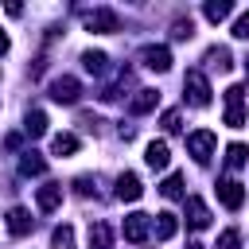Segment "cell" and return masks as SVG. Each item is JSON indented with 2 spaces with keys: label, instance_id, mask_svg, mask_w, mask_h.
<instances>
[{
  "label": "cell",
  "instance_id": "obj_1",
  "mask_svg": "<svg viewBox=\"0 0 249 249\" xmlns=\"http://www.w3.org/2000/svg\"><path fill=\"white\" fill-rule=\"evenodd\" d=\"M82 23H86V31H101V35L121 31L117 12H109V8H93V12H86V16H82Z\"/></svg>",
  "mask_w": 249,
  "mask_h": 249
},
{
  "label": "cell",
  "instance_id": "obj_2",
  "mask_svg": "<svg viewBox=\"0 0 249 249\" xmlns=\"http://www.w3.org/2000/svg\"><path fill=\"white\" fill-rule=\"evenodd\" d=\"M183 89H187V97H191V105H210V82L198 74V70H187V78H183Z\"/></svg>",
  "mask_w": 249,
  "mask_h": 249
},
{
  "label": "cell",
  "instance_id": "obj_3",
  "mask_svg": "<svg viewBox=\"0 0 249 249\" xmlns=\"http://www.w3.org/2000/svg\"><path fill=\"white\" fill-rule=\"evenodd\" d=\"M187 152H191L198 163H206V160L214 156V132H210V128H198V132H191V136H187Z\"/></svg>",
  "mask_w": 249,
  "mask_h": 249
},
{
  "label": "cell",
  "instance_id": "obj_4",
  "mask_svg": "<svg viewBox=\"0 0 249 249\" xmlns=\"http://www.w3.org/2000/svg\"><path fill=\"white\" fill-rule=\"evenodd\" d=\"M140 62H144L148 70L163 74V70H171V51H167V47H144V51H140Z\"/></svg>",
  "mask_w": 249,
  "mask_h": 249
},
{
  "label": "cell",
  "instance_id": "obj_5",
  "mask_svg": "<svg viewBox=\"0 0 249 249\" xmlns=\"http://www.w3.org/2000/svg\"><path fill=\"white\" fill-rule=\"evenodd\" d=\"M148 230H152L148 214H128V218H124V241L140 245V241H148Z\"/></svg>",
  "mask_w": 249,
  "mask_h": 249
},
{
  "label": "cell",
  "instance_id": "obj_6",
  "mask_svg": "<svg viewBox=\"0 0 249 249\" xmlns=\"http://www.w3.org/2000/svg\"><path fill=\"white\" fill-rule=\"evenodd\" d=\"M51 97L54 101H78V78H70V74H62V78H54L51 82Z\"/></svg>",
  "mask_w": 249,
  "mask_h": 249
},
{
  "label": "cell",
  "instance_id": "obj_7",
  "mask_svg": "<svg viewBox=\"0 0 249 249\" xmlns=\"http://www.w3.org/2000/svg\"><path fill=\"white\" fill-rule=\"evenodd\" d=\"M218 198H222L230 210H237V206L245 202V187H241L237 179H222V183H218Z\"/></svg>",
  "mask_w": 249,
  "mask_h": 249
},
{
  "label": "cell",
  "instance_id": "obj_8",
  "mask_svg": "<svg viewBox=\"0 0 249 249\" xmlns=\"http://www.w3.org/2000/svg\"><path fill=\"white\" fill-rule=\"evenodd\" d=\"M35 202H39V210H47V214L58 210V206H62V187H58V183H43V187L35 191Z\"/></svg>",
  "mask_w": 249,
  "mask_h": 249
},
{
  "label": "cell",
  "instance_id": "obj_9",
  "mask_svg": "<svg viewBox=\"0 0 249 249\" xmlns=\"http://www.w3.org/2000/svg\"><path fill=\"white\" fill-rule=\"evenodd\" d=\"M140 195H144V187H140V179H136L132 171H124V175L117 179V198H121V202H136Z\"/></svg>",
  "mask_w": 249,
  "mask_h": 249
},
{
  "label": "cell",
  "instance_id": "obj_10",
  "mask_svg": "<svg viewBox=\"0 0 249 249\" xmlns=\"http://www.w3.org/2000/svg\"><path fill=\"white\" fill-rule=\"evenodd\" d=\"M144 160H148V167L163 171V167L171 163V152H167V144H163V140H152V144H148V152H144Z\"/></svg>",
  "mask_w": 249,
  "mask_h": 249
},
{
  "label": "cell",
  "instance_id": "obj_11",
  "mask_svg": "<svg viewBox=\"0 0 249 249\" xmlns=\"http://www.w3.org/2000/svg\"><path fill=\"white\" fill-rule=\"evenodd\" d=\"M156 105H160V89H136V97L128 101L132 113H152Z\"/></svg>",
  "mask_w": 249,
  "mask_h": 249
},
{
  "label": "cell",
  "instance_id": "obj_12",
  "mask_svg": "<svg viewBox=\"0 0 249 249\" xmlns=\"http://www.w3.org/2000/svg\"><path fill=\"white\" fill-rule=\"evenodd\" d=\"M187 222H191L195 230L210 226V210H206V202H202V198H187Z\"/></svg>",
  "mask_w": 249,
  "mask_h": 249
},
{
  "label": "cell",
  "instance_id": "obj_13",
  "mask_svg": "<svg viewBox=\"0 0 249 249\" xmlns=\"http://www.w3.org/2000/svg\"><path fill=\"white\" fill-rule=\"evenodd\" d=\"M8 230H12L16 237H23V233L31 230V214H27L23 206H12V210H8Z\"/></svg>",
  "mask_w": 249,
  "mask_h": 249
},
{
  "label": "cell",
  "instance_id": "obj_14",
  "mask_svg": "<svg viewBox=\"0 0 249 249\" xmlns=\"http://www.w3.org/2000/svg\"><path fill=\"white\" fill-rule=\"evenodd\" d=\"M113 245V230L105 222H93L89 226V249H109Z\"/></svg>",
  "mask_w": 249,
  "mask_h": 249
},
{
  "label": "cell",
  "instance_id": "obj_15",
  "mask_svg": "<svg viewBox=\"0 0 249 249\" xmlns=\"http://www.w3.org/2000/svg\"><path fill=\"white\" fill-rule=\"evenodd\" d=\"M175 230H179V222H175V214H171V210H163V214H156V237H160V241H167V237H175Z\"/></svg>",
  "mask_w": 249,
  "mask_h": 249
},
{
  "label": "cell",
  "instance_id": "obj_16",
  "mask_svg": "<svg viewBox=\"0 0 249 249\" xmlns=\"http://www.w3.org/2000/svg\"><path fill=\"white\" fill-rule=\"evenodd\" d=\"M230 12H233V4H230V0H210V4L202 8V16H206L210 23H222V19L230 16Z\"/></svg>",
  "mask_w": 249,
  "mask_h": 249
},
{
  "label": "cell",
  "instance_id": "obj_17",
  "mask_svg": "<svg viewBox=\"0 0 249 249\" xmlns=\"http://www.w3.org/2000/svg\"><path fill=\"white\" fill-rule=\"evenodd\" d=\"M82 66H86L89 74H97V78H101V74L109 70V58H105L101 51H86V54H82Z\"/></svg>",
  "mask_w": 249,
  "mask_h": 249
},
{
  "label": "cell",
  "instance_id": "obj_18",
  "mask_svg": "<svg viewBox=\"0 0 249 249\" xmlns=\"http://www.w3.org/2000/svg\"><path fill=\"white\" fill-rule=\"evenodd\" d=\"M51 148H54V156H74V152H78V136H74V132H58V136L51 140Z\"/></svg>",
  "mask_w": 249,
  "mask_h": 249
},
{
  "label": "cell",
  "instance_id": "obj_19",
  "mask_svg": "<svg viewBox=\"0 0 249 249\" xmlns=\"http://www.w3.org/2000/svg\"><path fill=\"white\" fill-rule=\"evenodd\" d=\"M19 171H23V175H43V171H47V160H43L39 152H23Z\"/></svg>",
  "mask_w": 249,
  "mask_h": 249
},
{
  "label": "cell",
  "instance_id": "obj_20",
  "mask_svg": "<svg viewBox=\"0 0 249 249\" xmlns=\"http://www.w3.org/2000/svg\"><path fill=\"white\" fill-rule=\"evenodd\" d=\"M23 132H27V136H43V132H47V113H43V109H31Z\"/></svg>",
  "mask_w": 249,
  "mask_h": 249
},
{
  "label": "cell",
  "instance_id": "obj_21",
  "mask_svg": "<svg viewBox=\"0 0 249 249\" xmlns=\"http://www.w3.org/2000/svg\"><path fill=\"white\" fill-rule=\"evenodd\" d=\"M206 62H210V66H218V70H230V66H233V58H230V51H226V47H214V51L206 54Z\"/></svg>",
  "mask_w": 249,
  "mask_h": 249
},
{
  "label": "cell",
  "instance_id": "obj_22",
  "mask_svg": "<svg viewBox=\"0 0 249 249\" xmlns=\"http://www.w3.org/2000/svg\"><path fill=\"white\" fill-rule=\"evenodd\" d=\"M245 160H249V148H245V144H230V148H226V163H230V167H241Z\"/></svg>",
  "mask_w": 249,
  "mask_h": 249
},
{
  "label": "cell",
  "instance_id": "obj_23",
  "mask_svg": "<svg viewBox=\"0 0 249 249\" xmlns=\"http://www.w3.org/2000/svg\"><path fill=\"white\" fill-rule=\"evenodd\" d=\"M160 191H163V198H183V175H167Z\"/></svg>",
  "mask_w": 249,
  "mask_h": 249
},
{
  "label": "cell",
  "instance_id": "obj_24",
  "mask_svg": "<svg viewBox=\"0 0 249 249\" xmlns=\"http://www.w3.org/2000/svg\"><path fill=\"white\" fill-rule=\"evenodd\" d=\"M51 241H54V249H74V230L70 226H58L51 233Z\"/></svg>",
  "mask_w": 249,
  "mask_h": 249
},
{
  "label": "cell",
  "instance_id": "obj_25",
  "mask_svg": "<svg viewBox=\"0 0 249 249\" xmlns=\"http://www.w3.org/2000/svg\"><path fill=\"white\" fill-rule=\"evenodd\" d=\"M226 124H230V128H241V124H245V109H241V105H226Z\"/></svg>",
  "mask_w": 249,
  "mask_h": 249
},
{
  "label": "cell",
  "instance_id": "obj_26",
  "mask_svg": "<svg viewBox=\"0 0 249 249\" xmlns=\"http://www.w3.org/2000/svg\"><path fill=\"white\" fill-rule=\"evenodd\" d=\"M214 249H241V237H237V230H226L222 237H218V245Z\"/></svg>",
  "mask_w": 249,
  "mask_h": 249
},
{
  "label": "cell",
  "instance_id": "obj_27",
  "mask_svg": "<svg viewBox=\"0 0 249 249\" xmlns=\"http://www.w3.org/2000/svg\"><path fill=\"white\" fill-rule=\"evenodd\" d=\"M233 35H237V39H249V12H241V16L233 19Z\"/></svg>",
  "mask_w": 249,
  "mask_h": 249
},
{
  "label": "cell",
  "instance_id": "obj_28",
  "mask_svg": "<svg viewBox=\"0 0 249 249\" xmlns=\"http://www.w3.org/2000/svg\"><path fill=\"white\" fill-rule=\"evenodd\" d=\"M241 97H245V86H230L226 89V105H241Z\"/></svg>",
  "mask_w": 249,
  "mask_h": 249
},
{
  "label": "cell",
  "instance_id": "obj_29",
  "mask_svg": "<svg viewBox=\"0 0 249 249\" xmlns=\"http://www.w3.org/2000/svg\"><path fill=\"white\" fill-rule=\"evenodd\" d=\"M160 124H163V128H167V132H179V113H175V109H167V113H163V121H160Z\"/></svg>",
  "mask_w": 249,
  "mask_h": 249
},
{
  "label": "cell",
  "instance_id": "obj_30",
  "mask_svg": "<svg viewBox=\"0 0 249 249\" xmlns=\"http://www.w3.org/2000/svg\"><path fill=\"white\" fill-rule=\"evenodd\" d=\"M171 35H175V39H187V35H191V19H179V23H175V31H171Z\"/></svg>",
  "mask_w": 249,
  "mask_h": 249
},
{
  "label": "cell",
  "instance_id": "obj_31",
  "mask_svg": "<svg viewBox=\"0 0 249 249\" xmlns=\"http://www.w3.org/2000/svg\"><path fill=\"white\" fill-rule=\"evenodd\" d=\"M4 51H8V35L0 31V54H4Z\"/></svg>",
  "mask_w": 249,
  "mask_h": 249
},
{
  "label": "cell",
  "instance_id": "obj_32",
  "mask_svg": "<svg viewBox=\"0 0 249 249\" xmlns=\"http://www.w3.org/2000/svg\"><path fill=\"white\" fill-rule=\"evenodd\" d=\"M187 249H202V245H198V241H191V245H187Z\"/></svg>",
  "mask_w": 249,
  "mask_h": 249
}]
</instances>
